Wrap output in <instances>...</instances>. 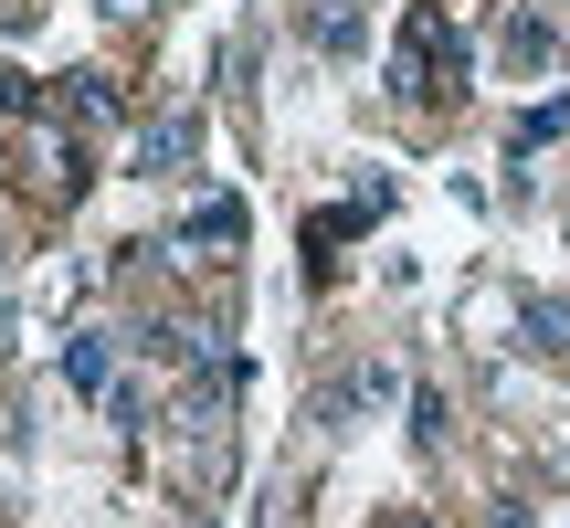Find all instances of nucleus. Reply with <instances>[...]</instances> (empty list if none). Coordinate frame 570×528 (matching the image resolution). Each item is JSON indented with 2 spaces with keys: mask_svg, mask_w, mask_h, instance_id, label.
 Instances as JSON below:
<instances>
[{
  "mask_svg": "<svg viewBox=\"0 0 570 528\" xmlns=\"http://www.w3.org/2000/svg\"><path fill=\"white\" fill-rule=\"evenodd\" d=\"M190 528H223V518H190Z\"/></svg>",
  "mask_w": 570,
  "mask_h": 528,
  "instance_id": "13",
  "label": "nucleus"
},
{
  "mask_svg": "<svg viewBox=\"0 0 570 528\" xmlns=\"http://www.w3.org/2000/svg\"><path fill=\"white\" fill-rule=\"evenodd\" d=\"M508 53L539 75V63H560V53H570V32H560V21H508Z\"/></svg>",
  "mask_w": 570,
  "mask_h": 528,
  "instance_id": "7",
  "label": "nucleus"
},
{
  "mask_svg": "<svg viewBox=\"0 0 570 528\" xmlns=\"http://www.w3.org/2000/svg\"><path fill=\"white\" fill-rule=\"evenodd\" d=\"M96 11H106V21H138V11H148V0H96Z\"/></svg>",
  "mask_w": 570,
  "mask_h": 528,
  "instance_id": "11",
  "label": "nucleus"
},
{
  "mask_svg": "<svg viewBox=\"0 0 570 528\" xmlns=\"http://www.w3.org/2000/svg\"><path fill=\"white\" fill-rule=\"evenodd\" d=\"M381 85L402 106H433V96H465V32L444 21V0H412L402 11V42H391Z\"/></svg>",
  "mask_w": 570,
  "mask_h": 528,
  "instance_id": "1",
  "label": "nucleus"
},
{
  "mask_svg": "<svg viewBox=\"0 0 570 528\" xmlns=\"http://www.w3.org/2000/svg\"><path fill=\"white\" fill-rule=\"evenodd\" d=\"M529 339L570 370V296H529Z\"/></svg>",
  "mask_w": 570,
  "mask_h": 528,
  "instance_id": "8",
  "label": "nucleus"
},
{
  "mask_svg": "<svg viewBox=\"0 0 570 528\" xmlns=\"http://www.w3.org/2000/svg\"><path fill=\"white\" fill-rule=\"evenodd\" d=\"M21 106H32V85H21L11 63H0V117H21Z\"/></svg>",
  "mask_w": 570,
  "mask_h": 528,
  "instance_id": "10",
  "label": "nucleus"
},
{
  "mask_svg": "<svg viewBox=\"0 0 570 528\" xmlns=\"http://www.w3.org/2000/svg\"><path fill=\"white\" fill-rule=\"evenodd\" d=\"M223 264V254H244V202L233 190H212V202H190V223H180V264Z\"/></svg>",
  "mask_w": 570,
  "mask_h": 528,
  "instance_id": "3",
  "label": "nucleus"
},
{
  "mask_svg": "<svg viewBox=\"0 0 570 528\" xmlns=\"http://www.w3.org/2000/svg\"><path fill=\"white\" fill-rule=\"evenodd\" d=\"M0 159H11V138H0ZM0 180H11V169H0Z\"/></svg>",
  "mask_w": 570,
  "mask_h": 528,
  "instance_id": "12",
  "label": "nucleus"
},
{
  "mask_svg": "<svg viewBox=\"0 0 570 528\" xmlns=\"http://www.w3.org/2000/svg\"><path fill=\"white\" fill-rule=\"evenodd\" d=\"M306 42L317 53H360V0H306Z\"/></svg>",
  "mask_w": 570,
  "mask_h": 528,
  "instance_id": "6",
  "label": "nucleus"
},
{
  "mask_svg": "<svg viewBox=\"0 0 570 528\" xmlns=\"http://www.w3.org/2000/svg\"><path fill=\"white\" fill-rule=\"evenodd\" d=\"M560 127H570V96H550V106H518V117H508V159H539V148L560 138Z\"/></svg>",
  "mask_w": 570,
  "mask_h": 528,
  "instance_id": "5",
  "label": "nucleus"
},
{
  "mask_svg": "<svg viewBox=\"0 0 570 528\" xmlns=\"http://www.w3.org/2000/svg\"><path fill=\"white\" fill-rule=\"evenodd\" d=\"M402 528H423V518H402Z\"/></svg>",
  "mask_w": 570,
  "mask_h": 528,
  "instance_id": "14",
  "label": "nucleus"
},
{
  "mask_svg": "<svg viewBox=\"0 0 570 528\" xmlns=\"http://www.w3.org/2000/svg\"><path fill=\"white\" fill-rule=\"evenodd\" d=\"M190 159H202V117H190V106L148 117V127H138V148H127V169H138V180H180Z\"/></svg>",
  "mask_w": 570,
  "mask_h": 528,
  "instance_id": "2",
  "label": "nucleus"
},
{
  "mask_svg": "<svg viewBox=\"0 0 570 528\" xmlns=\"http://www.w3.org/2000/svg\"><path fill=\"white\" fill-rule=\"evenodd\" d=\"M412 444H444V391H412Z\"/></svg>",
  "mask_w": 570,
  "mask_h": 528,
  "instance_id": "9",
  "label": "nucleus"
},
{
  "mask_svg": "<svg viewBox=\"0 0 570 528\" xmlns=\"http://www.w3.org/2000/svg\"><path fill=\"white\" fill-rule=\"evenodd\" d=\"M63 381H75L85 402H106V391H117V349H106V327H75V349H63Z\"/></svg>",
  "mask_w": 570,
  "mask_h": 528,
  "instance_id": "4",
  "label": "nucleus"
}]
</instances>
